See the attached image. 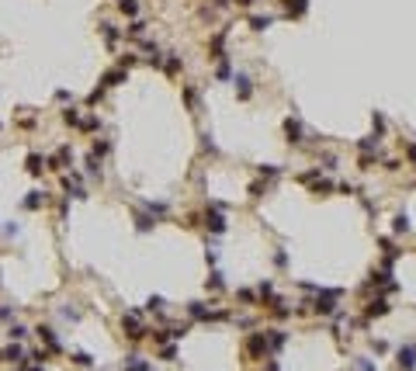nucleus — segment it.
I'll return each mask as SVG.
<instances>
[{
    "label": "nucleus",
    "instance_id": "1",
    "mask_svg": "<svg viewBox=\"0 0 416 371\" xmlns=\"http://www.w3.org/2000/svg\"><path fill=\"white\" fill-rule=\"evenodd\" d=\"M340 288H319V299L312 302V309L316 312H323V316H329V312H336V299H340Z\"/></svg>",
    "mask_w": 416,
    "mask_h": 371
},
{
    "label": "nucleus",
    "instance_id": "2",
    "mask_svg": "<svg viewBox=\"0 0 416 371\" xmlns=\"http://www.w3.org/2000/svg\"><path fill=\"white\" fill-rule=\"evenodd\" d=\"M222 208H225V205L215 201V205L205 212V226H208L212 233H225V215H222Z\"/></svg>",
    "mask_w": 416,
    "mask_h": 371
},
{
    "label": "nucleus",
    "instance_id": "3",
    "mask_svg": "<svg viewBox=\"0 0 416 371\" xmlns=\"http://www.w3.org/2000/svg\"><path fill=\"white\" fill-rule=\"evenodd\" d=\"M246 347H250V354H253V357H267V354H271V340H267V333H253Z\"/></svg>",
    "mask_w": 416,
    "mask_h": 371
},
{
    "label": "nucleus",
    "instance_id": "4",
    "mask_svg": "<svg viewBox=\"0 0 416 371\" xmlns=\"http://www.w3.org/2000/svg\"><path fill=\"white\" fill-rule=\"evenodd\" d=\"M416 368V344H402L399 347V371H413Z\"/></svg>",
    "mask_w": 416,
    "mask_h": 371
},
{
    "label": "nucleus",
    "instance_id": "5",
    "mask_svg": "<svg viewBox=\"0 0 416 371\" xmlns=\"http://www.w3.org/2000/svg\"><path fill=\"white\" fill-rule=\"evenodd\" d=\"M122 326L129 329V337H132V340H142V337H146V329H142V323H139V316H135V312H129V316L122 319Z\"/></svg>",
    "mask_w": 416,
    "mask_h": 371
},
{
    "label": "nucleus",
    "instance_id": "6",
    "mask_svg": "<svg viewBox=\"0 0 416 371\" xmlns=\"http://www.w3.org/2000/svg\"><path fill=\"white\" fill-rule=\"evenodd\" d=\"M236 94H240V101H250V94H253V87H250V77H246V73H236Z\"/></svg>",
    "mask_w": 416,
    "mask_h": 371
},
{
    "label": "nucleus",
    "instance_id": "7",
    "mask_svg": "<svg viewBox=\"0 0 416 371\" xmlns=\"http://www.w3.org/2000/svg\"><path fill=\"white\" fill-rule=\"evenodd\" d=\"M285 135H288V142H302V122L298 118H288L285 122Z\"/></svg>",
    "mask_w": 416,
    "mask_h": 371
},
{
    "label": "nucleus",
    "instance_id": "8",
    "mask_svg": "<svg viewBox=\"0 0 416 371\" xmlns=\"http://www.w3.org/2000/svg\"><path fill=\"white\" fill-rule=\"evenodd\" d=\"M306 7H309V0H288V4H285V14H288V18H302V14H306Z\"/></svg>",
    "mask_w": 416,
    "mask_h": 371
},
{
    "label": "nucleus",
    "instance_id": "9",
    "mask_svg": "<svg viewBox=\"0 0 416 371\" xmlns=\"http://www.w3.org/2000/svg\"><path fill=\"white\" fill-rule=\"evenodd\" d=\"M125 77H129V73H125V66H122V69H111V73H104V80H101V84H104V87H115V84H122Z\"/></svg>",
    "mask_w": 416,
    "mask_h": 371
},
{
    "label": "nucleus",
    "instance_id": "10",
    "mask_svg": "<svg viewBox=\"0 0 416 371\" xmlns=\"http://www.w3.org/2000/svg\"><path fill=\"white\" fill-rule=\"evenodd\" d=\"M389 312V302L385 299H374L371 306H368V319H378V316H385Z\"/></svg>",
    "mask_w": 416,
    "mask_h": 371
},
{
    "label": "nucleus",
    "instance_id": "11",
    "mask_svg": "<svg viewBox=\"0 0 416 371\" xmlns=\"http://www.w3.org/2000/svg\"><path fill=\"white\" fill-rule=\"evenodd\" d=\"M267 340H271V350H281L288 337H285V329H267Z\"/></svg>",
    "mask_w": 416,
    "mask_h": 371
},
{
    "label": "nucleus",
    "instance_id": "12",
    "mask_svg": "<svg viewBox=\"0 0 416 371\" xmlns=\"http://www.w3.org/2000/svg\"><path fill=\"white\" fill-rule=\"evenodd\" d=\"M357 150H361V153H378V135H371V139H361V142H357Z\"/></svg>",
    "mask_w": 416,
    "mask_h": 371
},
{
    "label": "nucleus",
    "instance_id": "13",
    "mask_svg": "<svg viewBox=\"0 0 416 371\" xmlns=\"http://www.w3.org/2000/svg\"><path fill=\"white\" fill-rule=\"evenodd\" d=\"M392 229H395V233H409V215H406V212H399V215H395Z\"/></svg>",
    "mask_w": 416,
    "mask_h": 371
},
{
    "label": "nucleus",
    "instance_id": "14",
    "mask_svg": "<svg viewBox=\"0 0 416 371\" xmlns=\"http://www.w3.org/2000/svg\"><path fill=\"white\" fill-rule=\"evenodd\" d=\"M39 337H42V340H45V344H49L52 350H59V340H56V333H52L49 326H42V329H39Z\"/></svg>",
    "mask_w": 416,
    "mask_h": 371
},
{
    "label": "nucleus",
    "instance_id": "15",
    "mask_svg": "<svg viewBox=\"0 0 416 371\" xmlns=\"http://www.w3.org/2000/svg\"><path fill=\"white\" fill-rule=\"evenodd\" d=\"M42 163H45L42 156H35V153L28 156V170H31V174H42Z\"/></svg>",
    "mask_w": 416,
    "mask_h": 371
},
{
    "label": "nucleus",
    "instance_id": "16",
    "mask_svg": "<svg viewBox=\"0 0 416 371\" xmlns=\"http://www.w3.org/2000/svg\"><path fill=\"white\" fill-rule=\"evenodd\" d=\"M250 24H253V31H263V28H271V24H274V18H253Z\"/></svg>",
    "mask_w": 416,
    "mask_h": 371
},
{
    "label": "nucleus",
    "instance_id": "17",
    "mask_svg": "<svg viewBox=\"0 0 416 371\" xmlns=\"http://www.w3.org/2000/svg\"><path fill=\"white\" fill-rule=\"evenodd\" d=\"M63 122H66V125H80V115H77L73 108H66V111H63Z\"/></svg>",
    "mask_w": 416,
    "mask_h": 371
},
{
    "label": "nucleus",
    "instance_id": "18",
    "mask_svg": "<svg viewBox=\"0 0 416 371\" xmlns=\"http://www.w3.org/2000/svg\"><path fill=\"white\" fill-rule=\"evenodd\" d=\"M260 299H274V284L271 281H260Z\"/></svg>",
    "mask_w": 416,
    "mask_h": 371
},
{
    "label": "nucleus",
    "instance_id": "19",
    "mask_svg": "<svg viewBox=\"0 0 416 371\" xmlns=\"http://www.w3.org/2000/svg\"><path fill=\"white\" fill-rule=\"evenodd\" d=\"M4 357H7V361H21V357H24V350H21V347H7V350H4Z\"/></svg>",
    "mask_w": 416,
    "mask_h": 371
},
{
    "label": "nucleus",
    "instance_id": "20",
    "mask_svg": "<svg viewBox=\"0 0 416 371\" xmlns=\"http://www.w3.org/2000/svg\"><path fill=\"white\" fill-rule=\"evenodd\" d=\"M42 205V195L39 191H31V198H24V208H39Z\"/></svg>",
    "mask_w": 416,
    "mask_h": 371
},
{
    "label": "nucleus",
    "instance_id": "21",
    "mask_svg": "<svg viewBox=\"0 0 416 371\" xmlns=\"http://www.w3.org/2000/svg\"><path fill=\"white\" fill-rule=\"evenodd\" d=\"M118 7H122L125 14H135V11H139V4H135V0H122V4H118Z\"/></svg>",
    "mask_w": 416,
    "mask_h": 371
},
{
    "label": "nucleus",
    "instance_id": "22",
    "mask_svg": "<svg viewBox=\"0 0 416 371\" xmlns=\"http://www.w3.org/2000/svg\"><path fill=\"white\" fill-rule=\"evenodd\" d=\"M73 364H80V368H90V364H94V361H90V357H87V354H73Z\"/></svg>",
    "mask_w": 416,
    "mask_h": 371
},
{
    "label": "nucleus",
    "instance_id": "23",
    "mask_svg": "<svg viewBox=\"0 0 416 371\" xmlns=\"http://www.w3.org/2000/svg\"><path fill=\"white\" fill-rule=\"evenodd\" d=\"M167 73H180V59H177V56L167 59Z\"/></svg>",
    "mask_w": 416,
    "mask_h": 371
},
{
    "label": "nucleus",
    "instance_id": "24",
    "mask_svg": "<svg viewBox=\"0 0 416 371\" xmlns=\"http://www.w3.org/2000/svg\"><path fill=\"white\" fill-rule=\"evenodd\" d=\"M129 371H146V364H142V357H129Z\"/></svg>",
    "mask_w": 416,
    "mask_h": 371
},
{
    "label": "nucleus",
    "instance_id": "25",
    "mask_svg": "<svg viewBox=\"0 0 416 371\" xmlns=\"http://www.w3.org/2000/svg\"><path fill=\"white\" fill-rule=\"evenodd\" d=\"M21 337H28V329L24 326H11V340H21Z\"/></svg>",
    "mask_w": 416,
    "mask_h": 371
},
{
    "label": "nucleus",
    "instance_id": "26",
    "mask_svg": "<svg viewBox=\"0 0 416 371\" xmlns=\"http://www.w3.org/2000/svg\"><path fill=\"white\" fill-rule=\"evenodd\" d=\"M208 288H212V291H219V288H222V274H219V271L212 274V281H208Z\"/></svg>",
    "mask_w": 416,
    "mask_h": 371
},
{
    "label": "nucleus",
    "instance_id": "27",
    "mask_svg": "<svg viewBox=\"0 0 416 371\" xmlns=\"http://www.w3.org/2000/svg\"><path fill=\"white\" fill-rule=\"evenodd\" d=\"M260 174H263V177H278V174H281V167H260Z\"/></svg>",
    "mask_w": 416,
    "mask_h": 371
},
{
    "label": "nucleus",
    "instance_id": "28",
    "mask_svg": "<svg viewBox=\"0 0 416 371\" xmlns=\"http://www.w3.org/2000/svg\"><path fill=\"white\" fill-rule=\"evenodd\" d=\"M142 31H146V24H142V21H135V24L129 28V35H135V39H139V35H142Z\"/></svg>",
    "mask_w": 416,
    "mask_h": 371
},
{
    "label": "nucleus",
    "instance_id": "29",
    "mask_svg": "<svg viewBox=\"0 0 416 371\" xmlns=\"http://www.w3.org/2000/svg\"><path fill=\"white\" fill-rule=\"evenodd\" d=\"M374 129H378V135H382V132H385V118H382V115H378V111H374Z\"/></svg>",
    "mask_w": 416,
    "mask_h": 371
},
{
    "label": "nucleus",
    "instance_id": "30",
    "mask_svg": "<svg viewBox=\"0 0 416 371\" xmlns=\"http://www.w3.org/2000/svg\"><path fill=\"white\" fill-rule=\"evenodd\" d=\"M357 368H361V371H374V368H371V361H357Z\"/></svg>",
    "mask_w": 416,
    "mask_h": 371
},
{
    "label": "nucleus",
    "instance_id": "31",
    "mask_svg": "<svg viewBox=\"0 0 416 371\" xmlns=\"http://www.w3.org/2000/svg\"><path fill=\"white\" fill-rule=\"evenodd\" d=\"M409 160H413V163H416V142H413V146H409Z\"/></svg>",
    "mask_w": 416,
    "mask_h": 371
},
{
    "label": "nucleus",
    "instance_id": "32",
    "mask_svg": "<svg viewBox=\"0 0 416 371\" xmlns=\"http://www.w3.org/2000/svg\"><path fill=\"white\" fill-rule=\"evenodd\" d=\"M28 371H42V368H28Z\"/></svg>",
    "mask_w": 416,
    "mask_h": 371
}]
</instances>
